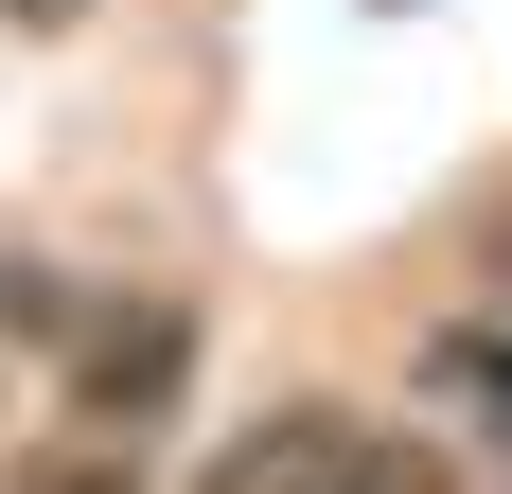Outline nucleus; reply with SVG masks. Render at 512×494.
Here are the masks:
<instances>
[{
	"label": "nucleus",
	"mask_w": 512,
	"mask_h": 494,
	"mask_svg": "<svg viewBox=\"0 0 512 494\" xmlns=\"http://www.w3.org/2000/svg\"><path fill=\"white\" fill-rule=\"evenodd\" d=\"M177 389H195V300H124V318H89V353H71V424H159Z\"/></svg>",
	"instance_id": "obj_1"
},
{
	"label": "nucleus",
	"mask_w": 512,
	"mask_h": 494,
	"mask_svg": "<svg viewBox=\"0 0 512 494\" xmlns=\"http://www.w3.org/2000/svg\"><path fill=\"white\" fill-rule=\"evenodd\" d=\"M354 424H336V406H265V424H248V442H212V477L195 494H354Z\"/></svg>",
	"instance_id": "obj_2"
},
{
	"label": "nucleus",
	"mask_w": 512,
	"mask_h": 494,
	"mask_svg": "<svg viewBox=\"0 0 512 494\" xmlns=\"http://www.w3.org/2000/svg\"><path fill=\"white\" fill-rule=\"evenodd\" d=\"M18 494H142V459H124V424H89V442H71V459H18Z\"/></svg>",
	"instance_id": "obj_3"
},
{
	"label": "nucleus",
	"mask_w": 512,
	"mask_h": 494,
	"mask_svg": "<svg viewBox=\"0 0 512 494\" xmlns=\"http://www.w3.org/2000/svg\"><path fill=\"white\" fill-rule=\"evenodd\" d=\"M71 318H89V300L53 283V265H0V336H71Z\"/></svg>",
	"instance_id": "obj_4"
},
{
	"label": "nucleus",
	"mask_w": 512,
	"mask_h": 494,
	"mask_svg": "<svg viewBox=\"0 0 512 494\" xmlns=\"http://www.w3.org/2000/svg\"><path fill=\"white\" fill-rule=\"evenodd\" d=\"M354 494H442V477H424L407 442H371V459H354Z\"/></svg>",
	"instance_id": "obj_5"
},
{
	"label": "nucleus",
	"mask_w": 512,
	"mask_h": 494,
	"mask_svg": "<svg viewBox=\"0 0 512 494\" xmlns=\"http://www.w3.org/2000/svg\"><path fill=\"white\" fill-rule=\"evenodd\" d=\"M18 18H36V36H53V18H89V0H18Z\"/></svg>",
	"instance_id": "obj_6"
}]
</instances>
